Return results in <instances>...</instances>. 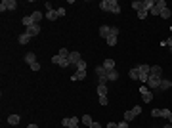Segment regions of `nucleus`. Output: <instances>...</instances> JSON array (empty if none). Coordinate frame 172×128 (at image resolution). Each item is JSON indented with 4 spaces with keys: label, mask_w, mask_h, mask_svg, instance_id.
I'll return each instance as SVG.
<instances>
[{
    "label": "nucleus",
    "mask_w": 172,
    "mask_h": 128,
    "mask_svg": "<svg viewBox=\"0 0 172 128\" xmlns=\"http://www.w3.org/2000/svg\"><path fill=\"white\" fill-rule=\"evenodd\" d=\"M161 81H163V77H155V75H149V78H147V88H149V90H159V86H161Z\"/></svg>",
    "instance_id": "nucleus-1"
},
{
    "label": "nucleus",
    "mask_w": 172,
    "mask_h": 128,
    "mask_svg": "<svg viewBox=\"0 0 172 128\" xmlns=\"http://www.w3.org/2000/svg\"><path fill=\"white\" fill-rule=\"evenodd\" d=\"M165 8H166V2H165V0H157V2H155V6L149 10V14L151 15H161V12L165 10Z\"/></svg>",
    "instance_id": "nucleus-2"
},
{
    "label": "nucleus",
    "mask_w": 172,
    "mask_h": 128,
    "mask_svg": "<svg viewBox=\"0 0 172 128\" xmlns=\"http://www.w3.org/2000/svg\"><path fill=\"white\" fill-rule=\"evenodd\" d=\"M17 8V2L15 0H2V4H0V12H6V10H15Z\"/></svg>",
    "instance_id": "nucleus-3"
},
{
    "label": "nucleus",
    "mask_w": 172,
    "mask_h": 128,
    "mask_svg": "<svg viewBox=\"0 0 172 128\" xmlns=\"http://www.w3.org/2000/svg\"><path fill=\"white\" fill-rule=\"evenodd\" d=\"M96 75H98V78H100V82H107V69H105L103 65L96 67Z\"/></svg>",
    "instance_id": "nucleus-4"
},
{
    "label": "nucleus",
    "mask_w": 172,
    "mask_h": 128,
    "mask_svg": "<svg viewBox=\"0 0 172 128\" xmlns=\"http://www.w3.org/2000/svg\"><path fill=\"white\" fill-rule=\"evenodd\" d=\"M40 31H42V29H40V25H38V23H35V25L27 27L25 33L29 35V37H36V35H40Z\"/></svg>",
    "instance_id": "nucleus-5"
},
{
    "label": "nucleus",
    "mask_w": 172,
    "mask_h": 128,
    "mask_svg": "<svg viewBox=\"0 0 172 128\" xmlns=\"http://www.w3.org/2000/svg\"><path fill=\"white\" fill-rule=\"evenodd\" d=\"M109 12H111V14H115V15L121 14V6H119L117 0H109Z\"/></svg>",
    "instance_id": "nucleus-6"
},
{
    "label": "nucleus",
    "mask_w": 172,
    "mask_h": 128,
    "mask_svg": "<svg viewBox=\"0 0 172 128\" xmlns=\"http://www.w3.org/2000/svg\"><path fill=\"white\" fill-rule=\"evenodd\" d=\"M80 59H82V58H80L79 52H71V54H69V63H71V65H77Z\"/></svg>",
    "instance_id": "nucleus-7"
},
{
    "label": "nucleus",
    "mask_w": 172,
    "mask_h": 128,
    "mask_svg": "<svg viewBox=\"0 0 172 128\" xmlns=\"http://www.w3.org/2000/svg\"><path fill=\"white\" fill-rule=\"evenodd\" d=\"M98 96H100V98H105V96H107V82H100V84H98Z\"/></svg>",
    "instance_id": "nucleus-8"
},
{
    "label": "nucleus",
    "mask_w": 172,
    "mask_h": 128,
    "mask_svg": "<svg viewBox=\"0 0 172 128\" xmlns=\"http://www.w3.org/2000/svg\"><path fill=\"white\" fill-rule=\"evenodd\" d=\"M119 71L117 69H113V71H107V82H115V81H119Z\"/></svg>",
    "instance_id": "nucleus-9"
},
{
    "label": "nucleus",
    "mask_w": 172,
    "mask_h": 128,
    "mask_svg": "<svg viewBox=\"0 0 172 128\" xmlns=\"http://www.w3.org/2000/svg\"><path fill=\"white\" fill-rule=\"evenodd\" d=\"M19 122H21V117H19V115H10V117H8V124L10 126H17Z\"/></svg>",
    "instance_id": "nucleus-10"
},
{
    "label": "nucleus",
    "mask_w": 172,
    "mask_h": 128,
    "mask_svg": "<svg viewBox=\"0 0 172 128\" xmlns=\"http://www.w3.org/2000/svg\"><path fill=\"white\" fill-rule=\"evenodd\" d=\"M25 63H29V65L36 63V55H35V52H27V54H25Z\"/></svg>",
    "instance_id": "nucleus-11"
},
{
    "label": "nucleus",
    "mask_w": 172,
    "mask_h": 128,
    "mask_svg": "<svg viewBox=\"0 0 172 128\" xmlns=\"http://www.w3.org/2000/svg\"><path fill=\"white\" fill-rule=\"evenodd\" d=\"M109 35H111V27H107V25H101V27H100V37L107 38Z\"/></svg>",
    "instance_id": "nucleus-12"
},
{
    "label": "nucleus",
    "mask_w": 172,
    "mask_h": 128,
    "mask_svg": "<svg viewBox=\"0 0 172 128\" xmlns=\"http://www.w3.org/2000/svg\"><path fill=\"white\" fill-rule=\"evenodd\" d=\"M57 17H59V15H57V12L54 10V8H52V10H48V12H46V19H48V21H56Z\"/></svg>",
    "instance_id": "nucleus-13"
},
{
    "label": "nucleus",
    "mask_w": 172,
    "mask_h": 128,
    "mask_svg": "<svg viewBox=\"0 0 172 128\" xmlns=\"http://www.w3.org/2000/svg\"><path fill=\"white\" fill-rule=\"evenodd\" d=\"M153 6H155V0H143L142 2V10H145V12H149Z\"/></svg>",
    "instance_id": "nucleus-14"
},
{
    "label": "nucleus",
    "mask_w": 172,
    "mask_h": 128,
    "mask_svg": "<svg viewBox=\"0 0 172 128\" xmlns=\"http://www.w3.org/2000/svg\"><path fill=\"white\" fill-rule=\"evenodd\" d=\"M149 75H155V77H163V67L151 65V73H149Z\"/></svg>",
    "instance_id": "nucleus-15"
},
{
    "label": "nucleus",
    "mask_w": 172,
    "mask_h": 128,
    "mask_svg": "<svg viewBox=\"0 0 172 128\" xmlns=\"http://www.w3.org/2000/svg\"><path fill=\"white\" fill-rule=\"evenodd\" d=\"M138 73L149 75V73H151V65H145V63H142V65H138Z\"/></svg>",
    "instance_id": "nucleus-16"
},
{
    "label": "nucleus",
    "mask_w": 172,
    "mask_h": 128,
    "mask_svg": "<svg viewBox=\"0 0 172 128\" xmlns=\"http://www.w3.org/2000/svg\"><path fill=\"white\" fill-rule=\"evenodd\" d=\"M170 82H172V81H168V78H163V81H161V86H159V92L168 90V88H170Z\"/></svg>",
    "instance_id": "nucleus-17"
},
{
    "label": "nucleus",
    "mask_w": 172,
    "mask_h": 128,
    "mask_svg": "<svg viewBox=\"0 0 172 128\" xmlns=\"http://www.w3.org/2000/svg\"><path fill=\"white\" fill-rule=\"evenodd\" d=\"M31 17H33V21H35V23H38L40 19L44 17V14H42V12H38V10H35V12L31 14Z\"/></svg>",
    "instance_id": "nucleus-18"
},
{
    "label": "nucleus",
    "mask_w": 172,
    "mask_h": 128,
    "mask_svg": "<svg viewBox=\"0 0 172 128\" xmlns=\"http://www.w3.org/2000/svg\"><path fill=\"white\" fill-rule=\"evenodd\" d=\"M71 78H73V81H84V78H86V71H77Z\"/></svg>",
    "instance_id": "nucleus-19"
},
{
    "label": "nucleus",
    "mask_w": 172,
    "mask_h": 128,
    "mask_svg": "<svg viewBox=\"0 0 172 128\" xmlns=\"http://www.w3.org/2000/svg\"><path fill=\"white\" fill-rule=\"evenodd\" d=\"M101 65H103L107 71H113V69H115V59H105V61L101 63Z\"/></svg>",
    "instance_id": "nucleus-20"
},
{
    "label": "nucleus",
    "mask_w": 172,
    "mask_h": 128,
    "mask_svg": "<svg viewBox=\"0 0 172 128\" xmlns=\"http://www.w3.org/2000/svg\"><path fill=\"white\" fill-rule=\"evenodd\" d=\"M29 40H31V37H29L27 33L19 35V44H21V46H25V44H29Z\"/></svg>",
    "instance_id": "nucleus-21"
},
{
    "label": "nucleus",
    "mask_w": 172,
    "mask_h": 128,
    "mask_svg": "<svg viewBox=\"0 0 172 128\" xmlns=\"http://www.w3.org/2000/svg\"><path fill=\"white\" fill-rule=\"evenodd\" d=\"M21 23H23L25 27H31V25H35V21H33V17H31V15H25V17L21 19Z\"/></svg>",
    "instance_id": "nucleus-22"
},
{
    "label": "nucleus",
    "mask_w": 172,
    "mask_h": 128,
    "mask_svg": "<svg viewBox=\"0 0 172 128\" xmlns=\"http://www.w3.org/2000/svg\"><path fill=\"white\" fill-rule=\"evenodd\" d=\"M80 121H82V124L84 126H90V124H92V117H90V115H82V119H80Z\"/></svg>",
    "instance_id": "nucleus-23"
},
{
    "label": "nucleus",
    "mask_w": 172,
    "mask_h": 128,
    "mask_svg": "<svg viewBox=\"0 0 172 128\" xmlns=\"http://www.w3.org/2000/svg\"><path fill=\"white\" fill-rule=\"evenodd\" d=\"M134 119H136V115L132 113V109H130V111H126V113H124V121H126V122L134 121Z\"/></svg>",
    "instance_id": "nucleus-24"
},
{
    "label": "nucleus",
    "mask_w": 172,
    "mask_h": 128,
    "mask_svg": "<svg viewBox=\"0 0 172 128\" xmlns=\"http://www.w3.org/2000/svg\"><path fill=\"white\" fill-rule=\"evenodd\" d=\"M128 77L132 78V81H138V67H134V69L128 71Z\"/></svg>",
    "instance_id": "nucleus-25"
},
{
    "label": "nucleus",
    "mask_w": 172,
    "mask_h": 128,
    "mask_svg": "<svg viewBox=\"0 0 172 128\" xmlns=\"http://www.w3.org/2000/svg\"><path fill=\"white\" fill-rule=\"evenodd\" d=\"M105 42H107V46H117V37H111V35H109V37L105 38Z\"/></svg>",
    "instance_id": "nucleus-26"
},
{
    "label": "nucleus",
    "mask_w": 172,
    "mask_h": 128,
    "mask_svg": "<svg viewBox=\"0 0 172 128\" xmlns=\"http://www.w3.org/2000/svg\"><path fill=\"white\" fill-rule=\"evenodd\" d=\"M142 98H143V101H145V103H149L151 99H153V94H151V90L145 92V94H142Z\"/></svg>",
    "instance_id": "nucleus-27"
},
{
    "label": "nucleus",
    "mask_w": 172,
    "mask_h": 128,
    "mask_svg": "<svg viewBox=\"0 0 172 128\" xmlns=\"http://www.w3.org/2000/svg\"><path fill=\"white\" fill-rule=\"evenodd\" d=\"M100 8L103 12H109V0H101V2H100Z\"/></svg>",
    "instance_id": "nucleus-28"
},
{
    "label": "nucleus",
    "mask_w": 172,
    "mask_h": 128,
    "mask_svg": "<svg viewBox=\"0 0 172 128\" xmlns=\"http://www.w3.org/2000/svg\"><path fill=\"white\" fill-rule=\"evenodd\" d=\"M161 17H163V19H170V10H168V6H166L165 10L161 12Z\"/></svg>",
    "instance_id": "nucleus-29"
},
{
    "label": "nucleus",
    "mask_w": 172,
    "mask_h": 128,
    "mask_svg": "<svg viewBox=\"0 0 172 128\" xmlns=\"http://www.w3.org/2000/svg\"><path fill=\"white\" fill-rule=\"evenodd\" d=\"M170 113H172L170 109H161V113H159V117H163V119H168V117H170Z\"/></svg>",
    "instance_id": "nucleus-30"
},
{
    "label": "nucleus",
    "mask_w": 172,
    "mask_h": 128,
    "mask_svg": "<svg viewBox=\"0 0 172 128\" xmlns=\"http://www.w3.org/2000/svg\"><path fill=\"white\" fill-rule=\"evenodd\" d=\"M77 69H79V71H86V61H84V59H80V61L79 63H77Z\"/></svg>",
    "instance_id": "nucleus-31"
},
{
    "label": "nucleus",
    "mask_w": 172,
    "mask_h": 128,
    "mask_svg": "<svg viewBox=\"0 0 172 128\" xmlns=\"http://www.w3.org/2000/svg\"><path fill=\"white\" fill-rule=\"evenodd\" d=\"M57 54H59L61 58H67V59H69V54H71V52H69V50H65V48H61V50L57 52Z\"/></svg>",
    "instance_id": "nucleus-32"
},
{
    "label": "nucleus",
    "mask_w": 172,
    "mask_h": 128,
    "mask_svg": "<svg viewBox=\"0 0 172 128\" xmlns=\"http://www.w3.org/2000/svg\"><path fill=\"white\" fill-rule=\"evenodd\" d=\"M132 8H134L136 12H140V10H142V2H140V0H134V2H132Z\"/></svg>",
    "instance_id": "nucleus-33"
},
{
    "label": "nucleus",
    "mask_w": 172,
    "mask_h": 128,
    "mask_svg": "<svg viewBox=\"0 0 172 128\" xmlns=\"http://www.w3.org/2000/svg\"><path fill=\"white\" fill-rule=\"evenodd\" d=\"M61 124H63L65 128H69V126H71V124H73V121H71V117H69V119H67V117H65V119H63V121H61Z\"/></svg>",
    "instance_id": "nucleus-34"
},
{
    "label": "nucleus",
    "mask_w": 172,
    "mask_h": 128,
    "mask_svg": "<svg viewBox=\"0 0 172 128\" xmlns=\"http://www.w3.org/2000/svg\"><path fill=\"white\" fill-rule=\"evenodd\" d=\"M147 15H149V12H145V10H140V12H138V17H140V19H145Z\"/></svg>",
    "instance_id": "nucleus-35"
},
{
    "label": "nucleus",
    "mask_w": 172,
    "mask_h": 128,
    "mask_svg": "<svg viewBox=\"0 0 172 128\" xmlns=\"http://www.w3.org/2000/svg\"><path fill=\"white\" fill-rule=\"evenodd\" d=\"M132 113H134V115H136V117H138V115L142 113V107H140V105H134V107H132Z\"/></svg>",
    "instance_id": "nucleus-36"
},
{
    "label": "nucleus",
    "mask_w": 172,
    "mask_h": 128,
    "mask_svg": "<svg viewBox=\"0 0 172 128\" xmlns=\"http://www.w3.org/2000/svg\"><path fill=\"white\" fill-rule=\"evenodd\" d=\"M29 67H31V69L35 71V73H36V71H40V63H38V61H36V63H33V65H29Z\"/></svg>",
    "instance_id": "nucleus-37"
},
{
    "label": "nucleus",
    "mask_w": 172,
    "mask_h": 128,
    "mask_svg": "<svg viewBox=\"0 0 172 128\" xmlns=\"http://www.w3.org/2000/svg\"><path fill=\"white\" fill-rule=\"evenodd\" d=\"M107 103H109V99H107V96H105V98H100V105H107Z\"/></svg>",
    "instance_id": "nucleus-38"
},
{
    "label": "nucleus",
    "mask_w": 172,
    "mask_h": 128,
    "mask_svg": "<svg viewBox=\"0 0 172 128\" xmlns=\"http://www.w3.org/2000/svg\"><path fill=\"white\" fill-rule=\"evenodd\" d=\"M145 92H149V88H147V84H142L140 86V94H145Z\"/></svg>",
    "instance_id": "nucleus-39"
},
{
    "label": "nucleus",
    "mask_w": 172,
    "mask_h": 128,
    "mask_svg": "<svg viewBox=\"0 0 172 128\" xmlns=\"http://www.w3.org/2000/svg\"><path fill=\"white\" fill-rule=\"evenodd\" d=\"M88 128H103V126H101V124H100V122H98V121H94V122H92V124H90Z\"/></svg>",
    "instance_id": "nucleus-40"
},
{
    "label": "nucleus",
    "mask_w": 172,
    "mask_h": 128,
    "mask_svg": "<svg viewBox=\"0 0 172 128\" xmlns=\"http://www.w3.org/2000/svg\"><path fill=\"white\" fill-rule=\"evenodd\" d=\"M119 35V27H111V37H117Z\"/></svg>",
    "instance_id": "nucleus-41"
},
{
    "label": "nucleus",
    "mask_w": 172,
    "mask_h": 128,
    "mask_svg": "<svg viewBox=\"0 0 172 128\" xmlns=\"http://www.w3.org/2000/svg\"><path fill=\"white\" fill-rule=\"evenodd\" d=\"M163 46H172V37L166 38V40H163Z\"/></svg>",
    "instance_id": "nucleus-42"
},
{
    "label": "nucleus",
    "mask_w": 172,
    "mask_h": 128,
    "mask_svg": "<svg viewBox=\"0 0 172 128\" xmlns=\"http://www.w3.org/2000/svg\"><path fill=\"white\" fill-rule=\"evenodd\" d=\"M159 113H161V109H153V111H151V117L157 119V117H159Z\"/></svg>",
    "instance_id": "nucleus-43"
},
{
    "label": "nucleus",
    "mask_w": 172,
    "mask_h": 128,
    "mask_svg": "<svg viewBox=\"0 0 172 128\" xmlns=\"http://www.w3.org/2000/svg\"><path fill=\"white\" fill-rule=\"evenodd\" d=\"M57 15H59V17H61V15H65V8H57Z\"/></svg>",
    "instance_id": "nucleus-44"
},
{
    "label": "nucleus",
    "mask_w": 172,
    "mask_h": 128,
    "mask_svg": "<svg viewBox=\"0 0 172 128\" xmlns=\"http://www.w3.org/2000/svg\"><path fill=\"white\" fill-rule=\"evenodd\" d=\"M105 128H119V122H109Z\"/></svg>",
    "instance_id": "nucleus-45"
},
{
    "label": "nucleus",
    "mask_w": 172,
    "mask_h": 128,
    "mask_svg": "<svg viewBox=\"0 0 172 128\" xmlns=\"http://www.w3.org/2000/svg\"><path fill=\"white\" fill-rule=\"evenodd\" d=\"M119 128H128V122H126V121H122V122H119Z\"/></svg>",
    "instance_id": "nucleus-46"
},
{
    "label": "nucleus",
    "mask_w": 172,
    "mask_h": 128,
    "mask_svg": "<svg viewBox=\"0 0 172 128\" xmlns=\"http://www.w3.org/2000/svg\"><path fill=\"white\" fill-rule=\"evenodd\" d=\"M166 121H168V122H170V124H172V113H170V117H168V119H166Z\"/></svg>",
    "instance_id": "nucleus-47"
},
{
    "label": "nucleus",
    "mask_w": 172,
    "mask_h": 128,
    "mask_svg": "<svg viewBox=\"0 0 172 128\" xmlns=\"http://www.w3.org/2000/svg\"><path fill=\"white\" fill-rule=\"evenodd\" d=\"M27 128H38V126H36V124H29Z\"/></svg>",
    "instance_id": "nucleus-48"
},
{
    "label": "nucleus",
    "mask_w": 172,
    "mask_h": 128,
    "mask_svg": "<svg viewBox=\"0 0 172 128\" xmlns=\"http://www.w3.org/2000/svg\"><path fill=\"white\" fill-rule=\"evenodd\" d=\"M163 128H172V124H170V122H168V124H165V126H163Z\"/></svg>",
    "instance_id": "nucleus-49"
},
{
    "label": "nucleus",
    "mask_w": 172,
    "mask_h": 128,
    "mask_svg": "<svg viewBox=\"0 0 172 128\" xmlns=\"http://www.w3.org/2000/svg\"><path fill=\"white\" fill-rule=\"evenodd\" d=\"M69 128H79V124H73V126H69Z\"/></svg>",
    "instance_id": "nucleus-50"
},
{
    "label": "nucleus",
    "mask_w": 172,
    "mask_h": 128,
    "mask_svg": "<svg viewBox=\"0 0 172 128\" xmlns=\"http://www.w3.org/2000/svg\"><path fill=\"white\" fill-rule=\"evenodd\" d=\"M170 88H172V82H170Z\"/></svg>",
    "instance_id": "nucleus-51"
}]
</instances>
